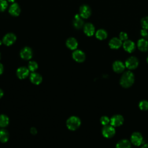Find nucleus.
Returning <instances> with one entry per match:
<instances>
[{"instance_id": "15", "label": "nucleus", "mask_w": 148, "mask_h": 148, "mask_svg": "<svg viewBox=\"0 0 148 148\" xmlns=\"http://www.w3.org/2000/svg\"><path fill=\"white\" fill-rule=\"evenodd\" d=\"M83 31L85 34L88 36H92L95 32V27L91 23H86L83 27Z\"/></svg>"}, {"instance_id": "10", "label": "nucleus", "mask_w": 148, "mask_h": 148, "mask_svg": "<svg viewBox=\"0 0 148 148\" xmlns=\"http://www.w3.org/2000/svg\"><path fill=\"white\" fill-rule=\"evenodd\" d=\"M123 47L125 51L131 53L135 50V44L131 40H127L123 43Z\"/></svg>"}, {"instance_id": "27", "label": "nucleus", "mask_w": 148, "mask_h": 148, "mask_svg": "<svg viewBox=\"0 0 148 148\" xmlns=\"http://www.w3.org/2000/svg\"><path fill=\"white\" fill-rule=\"evenodd\" d=\"M38 66V64L35 61H30L28 64V69L33 72L37 69Z\"/></svg>"}, {"instance_id": "26", "label": "nucleus", "mask_w": 148, "mask_h": 148, "mask_svg": "<svg viewBox=\"0 0 148 148\" xmlns=\"http://www.w3.org/2000/svg\"><path fill=\"white\" fill-rule=\"evenodd\" d=\"M140 24L142 28L148 30V16L144 17L140 21Z\"/></svg>"}, {"instance_id": "36", "label": "nucleus", "mask_w": 148, "mask_h": 148, "mask_svg": "<svg viewBox=\"0 0 148 148\" xmlns=\"http://www.w3.org/2000/svg\"><path fill=\"white\" fill-rule=\"evenodd\" d=\"M9 2H13L15 0H8Z\"/></svg>"}, {"instance_id": "38", "label": "nucleus", "mask_w": 148, "mask_h": 148, "mask_svg": "<svg viewBox=\"0 0 148 148\" xmlns=\"http://www.w3.org/2000/svg\"><path fill=\"white\" fill-rule=\"evenodd\" d=\"M1 44H2V42H1V40H0V45H1Z\"/></svg>"}, {"instance_id": "33", "label": "nucleus", "mask_w": 148, "mask_h": 148, "mask_svg": "<svg viewBox=\"0 0 148 148\" xmlns=\"http://www.w3.org/2000/svg\"><path fill=\"white\" fill-rule=\"evenodd\" d=\"M3 71V66L1 63H0V75L2 73Z\"/></svg>"}, {"instance_id": "34", "label": "nucleus", "mask_w": 148, "mask_h": 148, "mask_svg": "<svg viewBox=\"0 0 148 148\" xmlns=\"http://www.w3.org/2000/svg\"><path fill=\"white\" fill-rule=\"evenodd\" d=\"M3 95V91L0 88V98H1V97H2Z\"/></svg>"}, {"instance_id": "20", "label": "nucleus", "mask_w": 148, "mask_h": 148, "mask_svg": "<svg viewBox=\"0 0 148 148\" xmlns=\"http://www.w3.org/2000/svg\"><path fill=\"white\" fill-rule=\"evenodd\" d=\"M66 46L71 50H75L77 48L78 43L76 39L74 38H69L66 42Z\"/></svg>"}, {"instance_id": "5", "label": "nucleus", "mask_w": 148, "mask_h": 148, "mask_svg": "<svg viewBox=\"0 0 148 148\" xmlns=\"http://www.w3.org/2000/svg\"><path fill=\"white\" fill-rule=\"evenodd\" d=\"M131 142L135 146H139L143 143V137L140 133L135 132L132 133L131 136Z\"/></svg>"}, {"instance_id": "25", "label": "nucleus", "mask_w": 148, "mask_h": 148, "mask_svg": "<svg viewBox=\"0 0 148 148\" xmlns=\"http://www.w3.org/2000/svg\"><path fill=\"white\" fill-rule=\"evenodd\" d=\"M139 108L142 110H148V101L146 100L141 101L139 103Z\"/></svg>"}, {"instance_id": "24", "label": "nucleus", "mask_w": 148, "mask_h": 148, "mask_svg": "<svg viewBox=\"0 0 148 148\" xmlns=\"http://www.w3.org/2000/svg\"><path fill=\"white\" fill-rule=\"evenodd\" d=\"M9 123V119L8 117L5 114L0 115V127H5L8 125Z\"/></svg>"}, {"instance_id": "12", "label": "nucleus", "mask_w": 148, "mask_h": 148, "mask_svg": "<svg viewBox=\"0 0 148 148\" xmlns=\"http://www.w3.org/2000/svg\"><path fill=\"white\" fill-rule=\"evenodd\" d=\"M20 56L24 60H29L32 57V51L30 47H25L20 51Z\"/></svg>"}, {"instance_id": "23", "label": "nucleus", "mask_w": 148, "mask_h": 148, "mask_svg": "<svg viewBox=\"0 0 148 148\" xmlns=\"http://www.w3.org/2000/svg\"><path fill=\"white\" fill-rule=\"evenodd\" d=\"M9 138V135L8 131L5 130H0V142L2 143L6 142Z\"/></svg>"}, {"instance_id": "9", "label": "nucleus", "mask_w": 148, "mask_h": 148, "mask_svg": "<svg viewBox=\"0 0 148 148\" xmlns=\"http://www.w3.org/2000/svg\"><path fill=\"white\" fill-rule=\"evenodd\" d=\"M72 57L76 62H82L85 60L86 56L83 51L80 50H76L73 51L72 54Z\"/></svg>"}, {"instance_id": "30", "label": "nucleus", "mask_w": 148, "mask_h": 148, "mask_svg": "<svg viewBox=\"0 0 148 148\" xmlns=\"http://www.w3.org/2000/svg\"><path fill=\"white\" fill-rule=\"evenodd\" d=\"M128 35L126 32H121L119 34V38L120 39V40L121 41H125L127 40H128Z\"/></svg>"}, {"instance_id": "39", "label": "nucleus", "mask_w": 148, "mask_h": 148, "mask_svg": "<svg viewBox=\"0 0 148 148\" xmlns=\"http://www.w3.org/2000/svg\"><path fill=\"white\" fill-rule=\"evenodd\" d=\"M0 58H1V54H0Z\"/></svg>"}, {"instance_id": "28", "label": "nucleus", "mask_w": 148, "mask_h": 148, "mask_svg": "<svg viewBox=\"0 0 148 148\" xmlns=\"http://www.w3.org/2000/svg\"><path fill=\"white\" fill-rule=\"evenodd\" d=\"M100 121H101V123L103 125L105 126V125H108V124L110 123V119H109V117L108 116H103L101 117V118L100 119Z\"/></svg>"}, {"instance_id": "3", "label": "nucleus", "mask_w": 148, "mask_h": 148, "mask_svg": "<svg viewBox=\"0 0 148 148\" xmlns=\"http://www.w3.org/2000/svg\"><path fill=\"white\" fill-rule=\"evenodd\" d=\"M139 61L138 58L134 56H131L127 59L125 62V66L129 69H134L138 67Z\"/></svg>"}, {"instance_id": "37", "label": "nucleus", "mask_w": 148, "mask_h": 148, "mask_svg": "<svg viewBox=\"0 0 148 148\" xmlns=\"http://www.w3.org/2000/svg\"><path fill=\"white\" fill-rule=\"evenodd\" d=\"M146 61H147V62L148 63V57H147V59H146Z\"/></svg>"}, {"instance_id": "19", "label": "nucleus", "mask_w": 148, "mask_h": 148, "mask_svg": "<svg viewBox=\"0 0 148 148\" xmlns=\"http://www.w3.org/2000/svg\"><path fill=\"white\" fill-rule=\"evenodd\" d=\"M73 24L76 28L80 29L83 26L84 21L82 19V17L80 15L76 14L74 17Z\"/></svg>"}, {"instance_id": "29", "label": "nucleus", "mask_w": 148, "mask_h": 148, "mask_svg": "<svg viewBox=\"0 0 148 148\" xmlns=\"http://www.w3.org/2000/svg\"><path fill=\"white\" fill-rule=\"evenodd\" d=\"M8 6L7 2L5 0H0V12L4 11Z\"/></svg>"}, {"instance_id": "13", "label": "nucleus", "mask_w": 148, "mask_h": 148, "mask_svg": "<svg viewBox=\"0 0 148 148\" xmlns=\"http://www.w3.org/2000/svg\"><path fill=\"white\" fill-rule=\"evenodd\" d=\"M29 71V70L28 68L24 66H21L17 69L16 71V74L19 79H23L28 76Z\"/></svg>"}, {"instance_id": "4", "label": "nucleus", "mask_w": 148, "mask_h": 148, "mask_svg": "<svg viewBox=\"0 0 148 148\" xmlns=\"http://www.w3.org/2000/svg\"><path fill=\"white\" fill-rule=\"evenodd\" d=\"M115 132L116 131L114 127H113L111 125H105L102 130L103 136L106 138H110L113 137L114 135Z\"/></svg>"}, {"instance_id": "14", "label": "nucleus", "mask_w": 148, "mask_h": 148, "mask_svg": "<svg viewBox=\"0 0 148 148\" xmlns=\"http://www.w3.org/2000/svg\"><path fill=\"white\" fill-rule=\"evenodd\" d=\"M125 65L120 61H116L113 62L112 67L113 71L116 73H121L125 69Z\"/></svg>"}, {"instance_id": "6", "label": "nucleus", "mask_w": 148, "mask_h": 148, "mask_svg": "<svg viewBox=\"0 0 148 148\" xmlns=\"http://www.w3.org/2000/svg\"><path fill=\"white\" fill-rule=\"evenodd\" d=\"M123 122H124V118L120 114L114 115L110 119V125L114 127H119L121 125Z\"/></svg>"}, {"instance_id": "21", "label": "nucleus", "mask_w": 148, "mask_h": 148, "mask_svg": "<svg viewBox=\"0 0 148 148\" xmlns=\"http://www.w3.org/2000/svg\"><path fill=\"white\" fill-rule=\"evenodd\" d=\"M116 147V148H131V143L127 139H122L117 143Z\"/></svg>"}, {"instance_id": "31", "label": "nucleus", "mask_w": 148, "mask_h": 148, "mask_svg": "<svg viewBox=\"0 0 148 148\" xmlns=\"http://www.w3.org/2000/svg\"><path fill=\"white\" fill-rule=\"evenodd\" d=\"M147 31L146 29H142L141 31H140V35L142 36L143 37H146L147 35Z\"/></svg>"}, {"instance_id": "1", "label": "nucleus", "mask_w": 148, "mask_h": 148, "mask_svg": "<svg viewBox=\"0 0 148 148\" xmlns=\"http://www.w3.org/2000/svg\"><path fill=\"white\" fill-rule=\"evenodd\" d=\"M134 82V75L131 71L125 72L121 76L120 83L124 88L131 87Z\"/></svg>"}, {"instance_id": "32", "label": "nucleus", "mask_w": 148, "mask_h": 148, "mask_svg": "<svg viewBox=\"0 0 148 148\" xmlns=\"http://www.w3.org/2000/svg\"><path fill=\"white\" fill-rule=\"evenodd\" d=\"M30 131H31V133L33 135H35L36 133H37V130L34 127H32L30 130Z\"/></svg>"}, {"instance_id": "18", "label": "nucleus", "mask_w": 148, "mask_h": 148, "mask_svg": "<svg viewBox=\"0 0 148 148\" xmlns=\"http://www.w3.org/2000/svg\"><path fill=\"white\" fill-rule=\"evenodd\" d=\"M9 12L12 16H18L20 13V8L19 5L16 3L12 4L9 8Z\"/></svg>"}, {"instance_id": "7", "label": "nucleus", "mask_w": 148, "mask_h": 148, "mask_svg": "<svg viewBox=\"0 0 148 148\" xmlns=\"http://www.w3.org/2000/svg\"><path fill=\"white\" fill-rule=\"evenodd\" d=\"M80 16L83 18H88L91 14V10L90 8L86 5H83L80 8L79 10Z\"/></svg>"}, {"instance_id": "8", "label": "nucleus", "mask_w": 148, "mask_h": 148, "mask_svg": "<svg viewBox=\"0 0 148 148\" xmlns=\"http://www.w3.org/2000/svg\"><path fill=\"white\" fill-rule=\"evenodd\" d=\"M123 41L119 38L114 37L109 42V46L112 49H118L123 45Z\"/></svg>"}, {"instance_id": "11", "label": "nucleus", "mask_w": 148, "mask_h": 148, "mask_svg": "<svg viewBox=\"0 0 148 148\" xmlns=\"http://www.w3.org/2000/svg\"><path fill=\"white\" fill-rule=\"evenodd\" d=\"M16 36L12 33H8L5 35L3 38V43L6 46L12 45L16 40Z\"/></svg>"}, {"instance_id": "16", "label": "nucleus", "mask_w": 148, "mask_h": 148, "mask_svg": "<svg viewBox=\"0 0 148 148\" xmlns=\"http://www.w3.org/2000/svg\"><path fill=\"white\" fill-rule=\"evenodd\" d=\"M137 47L141 51H146L148 50V42L144 38L139 39L137 42Z\"/></svg>"}, {"instance_id": "2", "label": "nucleus", "mask_w": 148, "mask_h": 148, "mask_svg": "<svg viewBox=\"0 0 148 148\" xmlns=\"http://www.w3.org/2000/svg\"><path fill=\"white\" fill-rule=\"evenodd\" d=\"M80 124L81 121L80 119L75 116L70 117L66 121V127L71 131H75L77 129Z\"/></svg>"}, {"instance_id": "35", "label": "nucleus", "mask_w": 148, "mask_h": 148, "mask_svg": "<svg viewBox=\"0 0 148 148\" xmlns=\"http://www.w3.org/2000/svg\"><path fill=\"white\" fill-rule=\"evenodd\" d=\"M141 148H148V144H144Z\"/></svg>"}, {"instance_id": "17", "label": "nucleus", "mask_w": 148, "mask_h": 148, "mask_svg": "<svg viewBox=\"0 0 148 148\" xmlns=\"http://www.w3.org/2000/svg\"><path fill=\"white\" fill-rule=\"evenodd\" d=\"M30 80L34 84H39L42 81V77L38 73L32 72L30 75Z\"/></svg>"}, {"instance_id": "22", "label": "nucleus", "mask_w": 148, "mask_h": 148, "mask_svg": "<svg viewBox=\"0 0 148 148\" xmlns=\"http://www.w3.org/2000/svg\"><path fill=\"white\" fill-rule=\"evenodd\" d=\"M95 36L99 40H104L108 36L107 32L103 29H99L95 32Z\"/></svg>"}]
</instances>
